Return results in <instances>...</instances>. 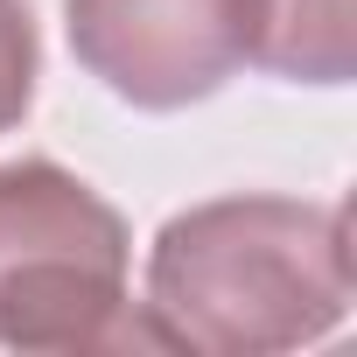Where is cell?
Here are the masks:
<instances>
[{
  "mask_svg": "<svg viewBox=\"0 0 357 357\" xmlns=\"http://www.w3.org/2000/svg\"><path fill=\"white\" fill-rule=\"evenodd\" d=\"M350 211L308 197H218L154 231L147 322L168 350L273 357L350 315Z\"/></svg>",
  "mask_w": 357,
  "mask_h": 357,
  "instance_id": "1",
  "label": "cell"
},
{
  "mask_svg": "<svg viewBox=\"0 0 357 357\" xmlns=\"http://www.w3.org/2000/svg\"><path fill=\"white\" fill-rule=\"evenodd\" d=\"M126 218L63 161H0V350H168L126 294Z\"/></svg>",
  "mask_w": 357,
  "mask_h": 357,
  "instance_id": "2",
  "label": "cell"
},
{
  "mask_svg": "<svg viewBox=\"0 0 357 357\" xmlns=\"http://www.w3.org/2000/svg\"><path fill=\"white\" fill-rule=\"evenodd\" d=\"M259 0H63L70 56L140 112H183L252 63Z\"/></svg>",
  "mask_w": 357,
  "mask_h": 357,
  "instance_id": "3",
  "label": "cell"
},
{
  "mask_svg": "<svg viewBox=\"0 0 357 357\" xmlns=\"http://www.w3.org/2000/svg\"><path fill=\"white\" fill-rule=\"evenodd\" d=\"M252 63L287 84H350L357 70V8L350 0H259Z\"/></svg>",
  "mask_w": 357,
  "mask_h": 357,
  "instance_id": "4",
  "label": "cell"
},
{
  "mask_svg": "<svg viewBox=\"0 0 357 357\" xmlns=\"http://www.w3.org/2000/svg\"><path fill=\"white\" fill-rule=\"evenodd\" d=\"M36 77H43L36 15H29V0H0V133H15V126L29 119Z\"/></svg>",
  "mask_w": 357,
  "mask_h": 357,
  "instance_id": "5",
  "label": "cell"
}]
</instances>
